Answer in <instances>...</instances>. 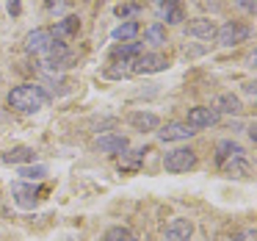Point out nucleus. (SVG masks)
<instances>
[{"label": "nucleus", "instance_id": "6e6552de", "mask_svg": "<svg viewBox=\"0 0 257 241\" xmlns=\"http://www.w3.org/2000/svg\"><path fill=\"white\" fill-rule=\"evenodd\" d=\"M218 117L221 114L216 111V108H210V106H196V108H191L188 111V128H210V125H216L218 122Z\"/></svg>", "mask_w": 257, "mask_h": 241}, {"label": "nucleus", "instance_id": "f03ea898", "mask_svg": "<svg viewBox=\"0 0 257 241\" xmlns=\"http://www.w3.org/2000/svg\"><path fill=\"white\" fill-rule=\"evenodd\" d=\"M163 167L172 175H183V172H188V169L196 167V152L191 150V147H177V150L163 155Z\"/></svg>", "mask_w": 257, "mask_h": 241}, {"label": "nucleus", "instance_id": "a211bd4d", "mask_svg": "<svg viewBox=\"0 0 257 241\" xmlns=\"http://www.w3.org/2000/svg\"><path fill=\"white\" fill-rule=\"evenodd\" d=\"M213 108H216L218 114H240L243 111V106H240V100L235 95H218L216 97V103H213Z\"/></svg>", "mask_w": 257, "mask_h": 241}, {"label": "nucleus", "instance_id": "ddd939ff", "mask_svg": "<svg viewBox=\"0 0 257 241\" xmlns=\"http://www.w3.org/2000/svg\"><path fill=\"white\" fill-rule=\"evenodd\" d=\"M216 31H218L216 23H213V20H205V17H196L188 23V34L196 36V39H202V42H213L216 39Z\"/></svg>", "mask_w": 257, "mask_h": 241}, {"label": "nucleus", "instance_id": "4468645a", "mask_svg": "<svg viewBox=\"0 0 257 241\" xmlns=\"http://www.w3.org/2000/svg\"><path fill=\"white\" fill-rule=\"evenodd\" d=\"M141 56V42H122L111 50V61H122V64H133Z\"/></svg>", "mask_w": 257, "mask_h": 241}, {"label": "nucleus", "instance_id": "20e7f679", "mask_svg": "<svg viewBox=\"0 0 257 241\" xmlns=\"http://www.w3.org/2000/svg\"><path fill=\"white\" fill-rule=\"evenodd\" d=\"M39 58H42V67L50 69V72H56V69L67 67V61H69V50H67V45H64V42L53 39V45L47 47V50L42 53Z\"/></svg>", "mask_w": 257, "mask_h": 241}, {"label": "nucleus", "instance_id": "bb28decb", "mask_svg": "<svg viewBox=\"0 0 257 241\" xmlns=\"http://www.w3.org/2000/svg\"><path fill=\"white\" fill-rule=\"evenodd\" d=\"M20 12H23L20 0H9V14H12V17H20Z\"/></svg>", "mask_w": 257, "mask_h": 241}, {"label": "nucleus", "instance_id": "f3484780", "mask_svg": "<svg viewBox=\"0 0 257 241\" xmlns=\"http://www.w3.org/2000/svg\"><path fill=\"white\" fill-rule=\"evenodd\" d=\"M78 28H80V20H78V17H64L61 23H58L56 28L50 31V34H53V39L64 42V39H69V36L78 34Z\"/></svg>", "mask_w": 257, "mask_h": 241}, {"label": "nucleus", "instance_id": "423d86ee", "mask_svg": "<svg viewBox=\"0 0 257 241\" xmlns=\"http://www.w3.org/2000/svg\"><path fill=\"white\" fill-rule=\"evenodd\" d=\"M12 194H14V202H17L20 208H25V211H31V208H36V202H39L42 191L36 189L34 183H14L12 186Z\"/></svg>", "mask_w": 257, "mask_h": 241}, {"label": "nucleus", "instance_id": "6ab92c4d", "mask_svg": "<svg viewBox=\"0 0 257 241\" xmlns=\"http://www.w3.org/2000/svg\"><path fill=\"white\" fill-rule=\"evenodd\" d=\"M235 155H246V150L238 144V141L224 139V141H218V144H216V161L218 164L227 161V158H235Z\"/></svg>", "mask_w": 257, "mask_h": 241}, {"label": "nucleus", "instance_id": "f8f14e48", "mask_svg": "<svg viewBox=\"0 0 257 241\" xmlns=\"http://www.w3.org/2000/svg\"><path fill=\"white\" fill-rule=\"evenodd\" d=\"M194 133H196V130L188 128L185 122H169L166 128L158 130V139H161V141H183V139H191Z\"/></svg>", "mask_w": 257, "mask_h": 241}, {"label": "nucleus", "instance_id": "c85d7f7f", "mask_svg": "<svg viewBox=\"0 0 257 241\" xmlns=\"http://www.w3.org/2000/svg\"><path fill=\"white\" fill-rule=\"evenodd\" d=\"M133 12H136V6H119V9H116L119 17H127V14H133Z\"/></svg>", "mask_w": 257, "mask_h": 241}, {"label": "nucleus", "instance_id": "aec40b11", "mask_svg": "<svg viewBox=\"0 0 257 241\" xmlns=\"http://www.w3.org/2000/svg\"><path fill=\"white\" fill-rule=\"evenodd\" d=\"M139 23L136 20H127V23H122L119 28H113V34H111V39L113 42H133L136 36H139Z\"/></svg>", "mask_w": 257, "mask_h": 241}, {"label": "nucleus", "instance_id": "9b49d317", "mask_svg": "<svg viewBox=\"0 0 257 241\" xmlns=\"http://www.w3.org/2000/svg\"><path fill=\"white\" fill-rule=\"evenodd\" d=\"M127 122L133 125L139 133H150V130L161 128V119H158V114H152V111H133L127 117Z\"/></svg>", "mask_w": 257, "mask_h": 241}, {"label": "nucleus", "instance_id": "b1692460", "mask_svg": "<svg viewBox=\"0 0 257 241\" xmlns=\"http://www.w3.org/2000/svg\"><path fill=\"white\" fill-rule=\"evenodd\" d=\"M144 42H150V45H155V47H161V45H166V28L163 25H150V28H144Z\"/></svg>", "mask_w": 257, "mask_h": 241}, {"label": "nucleus", "instance_id": "393cba45", "mask_svg": "<svg viewBox=\"0 0 257 241\" xmlns=\"http://www.w3.org/2000/svg\"><path fill=\"white\" fill-rule=\"evenodd\" d=\"M105 241H139L133 233H130L127 227H122V224H116V227H108L105 230Z\"/></svg>", "mask_w": 257, "mask_h": 241}, {"label": "nucleus", "instance_id": "a878e982", "mask_svg": "<svg viewBox=\"0 0 257 241\" xmlns=\"http://www.w3.org/2000/svg\"><path fill=\"white\" fill-rule=\"evenodd\" d=\"M232 241H257V235H254V230H240Z\"/></svg>", "mask_w": 257, "mask_h": 241}, {"label": "nucleus", "instance_id": "39448f33", "mask_svg": "<svg viewBox=\"0 0 257 241\" xmlns=\"http://www.w3.org/2000/svg\"><path fill=\"white\" fill-rule=\"evenodd\" d=\"M163 69H169V61L161 53H141V56L130 64V72H144V75L163 72Z\"/></svg>", "mask_w": 257, "mask_h": 241}, {"label": "nucleus", "instance_id": "2eb2a0df", "mask_svg": "<svg viewBox=\"0 0 257 241\" xmlns=\"http://www.w3.org/2000/svg\"><path fill=\"white\" fill-rule=\"evenodd\" d=\"M127 147H130L127 136H100V139H97V150L111 152V155H122Z\"/></svg>", "mask_w": 257, "mask_h": 241}, {"label": "nucleus", "instance_id": "0eeeda50", "mask_svg": "<svg viewBox=\"0 0 257 241\" xmlns=\"http://www.w3.org/2000/svg\"><path fill=\"white\" fill-rule=\"evenodd\" d=\"M50 45H53L50 28H34L28 36H25V50H28L31 56H42Z\"/></svg>", "mask_w": 257, "mask_h": 241}, {"label": "nucleus", "instance_id": "412c9836", "mask_svg": "<svg viewBox=\"0 0 257 241\" xmlns=\"http://www.w3.org/2000/svg\"><path fill=\"white\" fill-rule=\"evenodd\" d=\"M158 17L166 20L169 25H177V23H183V9H180V3H174V0H166L161 6V12H158Z\"/></svg>", "mask_w": 257, "mask_h": 241}, {"label": "nucleus", "instance_id": "f257e3e1", "mask_svg": "<svg viewBox=\"0 0 257 241\" xmlns=\"http://www.w3.org/2000/svg\"><path fill=\"white\" fill-rule=\"evenodd\" d=\"M47 103H50L47 92L36 84H23V86H14V89L9 92V106L23 111V114H36V111H42Z\"/></svg>", "mask_w": 257, "mask_h": 241}, {"label": "nucleus", "instance_id": "4be33fe9", "mask_svg": "<svg viewBox=\"0 0 257 241\" xmlns=\"http://www.w3.org/2000/svg\"><path fill=\"white\" fill-rule=\"evenodd\" d=\"M144 147H141V150H124L122 152V158H119V169H130V172H136V169H139V164L144 161Z\"/></svg>", "mask_w": 257, "mask_h": 241}, {"label": "nucleus", "instance_id": "5701e85b", "mask_svg": "<svg viewBox=\"0 0 257 241\" xmlns=\"http://www.w3.org/2000/svg\"><path fill=\"white\" fill-rule=\"evenodd\" d=\"M17 172H20V178H23V180H31V183H34V180H45L47 178V167H45V164H25V167L17 169Z\"/></svg>", "mask_w": 257, "mask_h": 241}, {"label": "nucleus", "instance_id": "7ed1b4c3", "mask_svg": "<svg viewBox=\"0 0 257 241\" xmlns=\"http://www.w3.org/2000/svg\"><path fill=\"white\" fill-rule=\"evenodd\" d=\"M249 34L251 31L246 28L243 23H224L221 28L216 31V39H218V45L221 47H235V45H240V42H246L249 39Z\"/></svg>", "mask_w": 257, "mask_h": 241}, {"label": "nucleus", "instance_id": "1a4fd4ad", "mask_svg": "<svg viewBox=\"0 0 257 241\" xmlns=\"http://www.w3.org/2000/svg\"><path fill=\"white\" fill-rule=\"evenodd\" d=\"M218 167H221V172L227 175V178H240V180H246V178L251 175V167H249V161H246V155L227 158V161H221Z\"/></svg>", "mask_w": 257, "mask_h": 241}, {"label": "nucleus", "instance_id": "cd10ccee", "mask_svg": "<svg viewBox=\"0 0 257 241\" xmlns=\"http://www.w3.org/2000/svg\"><path fill=\"white\" fill-rule=\"evenodd\" d=\"M47 3V9H53V12H58V9H64L69 3V0H45Z\"/></svg>", "mask_w": 257, "mask_h": 241}, {"label": "nucleus", "instance_id": "9d476101", "mask_svg": "<svg viewBox=\"0 0 257 241\" xmlns=\"http://www.w3.org/2000/svg\"><path fill=\"white\" fill-rule=\"evenodd\" d=\"M191 235H194L191 219H172L166 224V241H191Z\"/></svg>", "mask_w": 257, "mask_h": 241}, {"label": "nucleus", "instance_id": "c756f323", "mask_svg": "<svg viewBox=\"0 0 257 241\" xmlns=\"http://www.w3.org/2000/svg\"><path fill=\"white\" fill-rule=\"evenodd\" d=\"M249 139L257 141V125H249Z\"/></svg>", "mask_w": 257, "mask_h": 241}, {"label": "nucleus", "instance_id": "dca6fc26", "mask_svg": "<svg viewBox=\"0 0 257 241\" xmlns=\"http://www.w3.org/2000/svg\"><path fill=\"white\" fill-rule=\"evenodd\" d=\"M3 161L25 167V164H34L36 161V152H34V147H12L9 152H3Z\"/></svg>", "mask_w": 257, "mask_h": 241}]
</instances>
